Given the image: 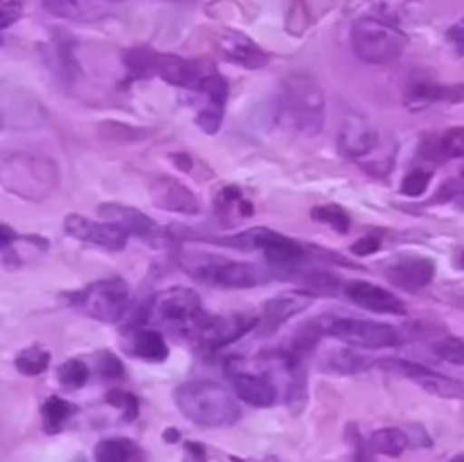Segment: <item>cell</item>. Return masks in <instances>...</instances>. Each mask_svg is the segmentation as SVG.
I'll return each mask as SVG.
<instances>
[{
  "mask_svg": "<svg viewBox=\"0 0 464 462\" xmlns=\"http://www.w3.org/2000/svg\"><path fill=\"white\" fill-rule=\"evenodd\" d=\"M175 403L186 419L204 428H227L240 419L234 394L216 380H186L175 390Z\"/></svg>",
  "mask_w": 464,
  "mask_h": 462,
  "instance_id": "cell-1",
  "label": "cell"
},
{
  "mask_svg": "<svg viewBox=\"0 0 464 462\" xmlns=\"http://www.w3.org/2000/svg\"><path fill=\"white\" fill-rule=\"evenodd\" d=\"M324 116L326 98L322 86L311 75L302 72L285 77L281 86L279 122H284L295 134L315 136L324 127Z\"/></svg>",
  "mask_w": 464,
  "mask_h": 462,
  "instance_id": "cell-2",
  "label": "cell"
},
{
  "mask_svg": "<svg viewBox=\"0 0 464 462\" xmlns=\"http://www.w3.org/2000/svg\"><path fill=\"white\" fill-rule=\"evenodd\" d=\"M0 186L27 202H41L57 190L59 168L45 154H9L0 161Z\"/></svg>",
  "mask_w": 464,
  "mask_h": 462,
  "instance_id": "cell-3",
  "label": "cell"
},
{
  "mask_svg": "<svg viewBox=\"0 0 464 462\" xmlns=\"http://www.w3.org/2000/svg\"><path fill=\"white\" fill-rule=\"evenodd\" d=\"M150 315L175 335L198 340L211 315L202 308V299L190 288H168L150 302Z\"/></svg>",
  "mask_w": 464,
  "mask_h": 462,
  "instance_id": "cell-4",
  "label": "cell"
},
{
  "mask_svg": "<svg viewBox=\"0 0 464 462\" xmlns=\"http://www.w3.org/2000/svg\"><path fill=\"white\" fill-rule=\"evenodd\" d=\"M353 53L365 63H390L403 54L408 45L406 32L376 16H362L352 27Z\"/></svg>",
  "mask_w": 464,
  "mask_h": 462,
  "instance_id": "cell-5",
  "label": "cell"
},
{
  "mask_svg": "<svg viewBox=\"0 0 464 462\" xmlns=\"http://www.w3.org/2000/svg\"><path fill=\"white\" fill-rule=\"evenodd\" d=\"M184 270L195 281L211 285V288L245 290L256 288L263 281L261 270L252 263L231 261V258L213 256V254H198V256L184 258Z\"/></svg>",
  "mask_w": 464,
  "mask_h": 462,
  "instance_id": "cell-6",
  "label": "cell"
},
{
  "mask_svg": "<svg viewBox=\"0 0 464 462\" xmlns=\"http://www.w3.org/2000/svg\"><path fill=\"white\" fill-rule=\"evenodd\" d=\"M71 303L86 313L93 320L104 322V324H116L130 308V288L122 279L111 276V279L95 281L86 285L80 293L68 294Z\"/></svg>",
  "mask_w": 464,
  "mask_h": 462,
  "instance_id": "cell-7",
  "label": "cell"
},
{
  "mask_svg": "<svg viewBox=\"0 0 464 462\" xmlns=\"http://www.w3.org/2000/svg\"><path fill=\"white\" fill-rule=\"evenodd\" d=\"M324 335H331L335 340L352 344L361 349H388L401 344V335L397 329L381 322L372 320H356V317H322Z\"/></svg>",
  "mask_w": 464,
  "mask_h": 462,
  "instance_id": "cell-8",
  "label": "cell"
},
{
  "mask_svg": "<svg viewBox=\"0 0 464 462\" xmlns=\"http://www.w3.org/2000/svg\"><path fill=\"white\" fill-rule=\"evenodd\" d=\"M227 376H229L236 394L249 406L270 408L279 399V385L275 379H270V371H249L243 367V361L231 358L227 362Z\"/></svg>",
  "mask_w": 464,
  "mask_h": 462,
  "instance_id": "cell-9",
  "label": "cell"
},
{
  "mask_svg": "<svg viewBox=\"0 0 464 462\" xmlns=\"http://www.w3.org/2000/svg\"><path fill=\"white\" fill-rule=\"evenodd\" d=\"M381 370H390L399 376H406V379L420 383L426 392L435 394V397L442 399H460L464 397V385L460 380L449 379V376L438 374L430 367L421 365V362L403 361V358H383L381 362H376Z\"/></svg>",
  "mask_w": 464,
  "mask_h": 462,
  "instance_id": "cell-10",
  "label": "cell"
},
{
  "mask_svg": "<svg viewBox=\"0 0 464 462\" xmlns=\"http://www.w3.org/2000/svg\"><path fill=\"white\" fill-rule=\"evenodd\" d=\"M66 226V234L71 238L82 240V243L98 245V247L109 249V252H121L127 245V231H122L121 226L111 225V222H98L91 220V217L80 216V213H71V216L63 220Z\"/></svg>",
  "mask_w": 464,
  "mask_h": 462,
  "instance_id": "cell-11",
  "label": "cell"
},
{
  "mask_svg": "<svg viewBox=\"0 0 464 462\" xmlns=\"http://www.w3.org/2000/svg\"><path fill=\"white\" fill-rule=\"evenodd\" d=\"M258 249H263L272 270L284 272L285 276L295 274L306 258L304 245L270 229H258Z\"/></svg>",
  "mask_w": 464,
  "mask_h": 462,
  "instance_id": "cell-12",
  "label": "cell"
},
{
  "mask_svg": "<svg viewBox=\"0 0 464 462\" xmlns=\"http://www.w3.org/2000/svg\"><path fill=\"white\" fill-rule=\"evenodd\" d=\"M150 197H152L154 207L163 208V211L181 213V216H199L202 213L198 195L175 177H157L150 184Z\"/></svg>",
  "mask_w": 464,
  "mask_h": 462,
  "instance_id": "cell-13",
  "label": "cell"
},
{
  "mask_svg": "<svg viewBox=\"0 0 464 462\" xmlns=\"http://www.w3.org/2000/svg\"><path fill=\"white\" fill-rule=\"evenodd\" d=\"M258 317L245 315V313H234V315H222V317H211L208 324L204 326V331L199 333V342L204 347H208L211 351L227 347V344L236 342L243 335H247L254 326L258 324Z\"/></svg>",
  "mask_w": 464,
  "mask_h": 462,
  "instance_id": "cell-14",
  "label": "cell"
},
{
  "mask_svg": "<svg viewBox=\"0 0 464 462\" xmlns=\"http://www.w3.org/2000/svg\"><path fill=\"white\" fill-rule=\"evenodd\" d=\"M100 216L104 217L111 225L121 226L122 231H127V236H139V238L148 240V243H154V240L161 236V226L152 220L150 216L140 213L139 208L127 207V204L118 202H107L98 207Z\"/></svg>",
  "mask_w": 464,
  "mask_h": 462,
  "instance_id": "cell-15",
  "label": "cell"
},
{
  "mask_svg": "<svg viewBox=\"0 0 464 462\" xmlns=\"http://www.w3.org/2000/svg\"><path fill=\"white\" fill-rule=\"evenodd\" d=\"M385 276L397 288L415 293L426 288L435 276V261L426 256H399L397 261L385 267Z\"/></svg>",
  "mask_w": 464,
  "mask_h": 462,
  "instance_id": "cell-16",
  "label": "cell"
},
{
  "mask_svg": "<svg viewBox=\"0 0 464 462\" xmlns=\"http://www.w3.org/2000/svg\"><path fill=\"white\" fill-rule=\"evenodd\" d=\"M347 297L352 299L356 306L365 308L370 313H381V315H406V306L401 299L390 290L381 288V285L370 284V281H353L344 288Z\"/></svg>",
  "mask_w": 464,
  "mask_h": 462,
  "instance_id": "cell-17",
  "label": "cell"
},
{
  "mask_svg": "<svg viewBox=\"0 0 464 462\" xmlns=\"http://www.w3.org/2000/svg\"><path fill=\"white\" fill-rule=\"evenodd\" d=\"M218 48H220V54L227 62L238 63V66L249 68V71L267 66V62H270V54H267L256 41H252L247 34H243V32H225V34L218 39Z\"/></svg>",
  "mask_w": 464,
  "mask_h": 462,
  "instance_id": "cell-18",
  "label": "cell"
},
{
  "mask_svg": "<svg viewBox=\"0 0 464 462\" xmlns=\"http://www.w3.org/2000/svg\"><path fill=\"white\" fill-rule=\"evenodd\" d=\"M379 148V131L367 118L349 116L340 130V149L349 159H362Z\"/></svg>",
  "mask_w": 464,
  "mask_h": 462,
  "instance_id": "cell-19",
  "label": "cell"
},
{
  "mask_svg": "<svg viewBox=\"0 0 464 462\" xmlns=\"http://www.w3.org/2000/svg\"><path fill=\"white\" fill-rule=\"evenodd\" d=\"M202 75L204 68H199V63L188 62L184 57H177V54L157 53V59H154V77H161L163 82H168L172 86H179V89L195 91Z\"/></svg>",
  "mask_w": 464,
  "mask_h": 462,
  "instance_id": "cell-20",
  "label": "cell"
},
{
  "mask_svg": "<svg viewBox=\"0 0 464 462\" xmlns=\"http://www.w3.org/2000/svg\"><path fill=\"white\" fill-rule=\"evenodd\" d=\"M308 306H311V294H306V293L279 294V297L266 302V306H263L261 322H263V326H266V331H270L272 333V331L279 329L284 322H288L290 317H295V315H299V313L306 311Z\"/></svg>",
  "mask_w": 464,
  "mask_h": 462,
  "instance_id": "cell-21",
  "label": "cell"
},
{
  "mask_svg": "<svg viewBox=\"0 0 464 462\" xmlns=\"http://www.w3.org/2000/svg\"><path fill=\"white\" fill-rule=\"evenodd\" d=\"M53 16L75 23H89L107 12V0H41Z\"/></svg>",
  "mask_w": 464,
  "mask_h": 462,
  "instance_id": "cell-22",
  "label": "cell"
},
{
  "mask_svg": "<svg viewBox=\"0 0 464 462\" xmlns=\"http://www.w3.org/2000/svg\"><path fill=\"white\" fill-rule=\"evenodd\" d=\"M464 100V84H412L406 104L411 109H426L438 102H460Z\"/></svg>",
  "mask_w": 464,
  "mask_h": 462,
  "instance_id": "cell-23",
  "label": "cell"
},
{
  "mask_svg": "<svg viewBox=\"0 0 464 462\" xmlns=\"http://www.w3.org/2000/svg\"><path fill=\"white\" fill-rule=\"evenodd\" d=\"M370 358L361 356V353L352 351V349H331L329 353L322 361V370L329 371V374H361L370 367Z\"/></svg>",
  "mask_w": 464,
  "mask_h": 462,
  "instance_id": "cell-24",
  "label": "cell"
},
{
  "mask_svg": "<svg viewBox=\"0 0 464 462\" xmlns=\"http://www.w3.org/2000/svg\"><path fill=\"white\" fill-rule=\"evenodd\" d=\"M134 353L148 362H163L170 356V349H168L166 338L159 331L145 329L136 335Z\"/></svg>",
  "mask_w": 464,
  "mask_h": 462,
  "instance_id": "cell-25",
  "label": "cell"
},
{
  "mask_svg": "<svg viewBox=\"0 0 464 462\" xmlns=\"http://www.w3.org/2000/svg\"><path fill=\"white\" fill-rule=\"evenodd\" d=\"M411 447V438L399 428H381L370 438V451L381 456L399 457Z\"/></svg>",
  "mask_w": 464,
  "mask_h": 462,
  "instance_id": "cell-26",
  "label": "cell"
},
{
  "mask_svg": "<svg viewBox=\"0 0 464 462\" xmlns=\"http://www.w3.org/2000/svg\"><path fill=\"white\" fill-rule=\"evenodd\" d=\"M139 457V448L131 439L109 438L95 447V462H134Z\"/></svg>",
  "mask_w": 464,
  "mask_h": 462,
  "instance_id": "cell-27",
  "label": "cell"
},
{
  "mask_svg": "<svg viewBox=\"0 0 464 462\" xmlns=\"http://www.w3.org/2000/svg\"><path fill=\"white\" fill-rule=\"evenodd\" d=\"M77 408L62 397H50L41 408V419H44L45 433H59L66 426V421L75 415Z\"/></svg>",
  "mask_w": 464,
  "mask_h": 462,
  "instance_id": "cell-28",
  "label": "cell"
},
{
  "mask_svg": "<svg viewBox=\"0 0 464 462\" xmlns=\"http://www.w3.org/2000/svg\"><path fill=\"white\" fill-rule=\"evenodd\" d=\"M198 93H202L207 98L208 107H216L225 111L227 98H229V86L227 80L218 71H204V75L198 82Z\"/></svg>",
  "mask_w": 464,
  "mask_h": 462,
  "instance_id": "cell-29",
  "label": "cell"
},
{
  "mask_svg": "<svg viewBox=\"0 0 464 462\" xmlns=\"http://www.w3.org/2000/svg\"><path fill=\"white\" fill-rule=\"evenodd\" d=\"M125 59L127 72H130L131 80H148L154 77V59L157 53L152 48H131L122 54Z\"/></svg>",
  "mask_w": 464,
  "mask_h": 462,
  "instance_id": "cell-30",
  "label": "cell"
},
{
  "mask_svg": "<svg viewBox=\"0 0 464 462\" xmlns=\"http://www.w3.org/2000/svg\"><path fill=\"white\" fill-rule=\"evenodd\" d=\"M302 285H304V293L311 294V297H334L343 290L340 281L335 279L334 274L329 272H308V274L302 276Z\"/></svg>",
  "mask_w": 464,
  "mask_h": 462,
  "instance_id": "cell-31",
  "label": "cell"
},
{
  "mask_svg": "<svg viewBox=\"0 0 464 462\" xmlns=\"http://www.w3.org/2000/svg\"><path fill=\"white\" fill-rule=\"evenodd\" d=\"M14 365H16V370L21 371L23 376H39L48 370L50 353L41 347H27L18 353Z\"/></svg>",
  "mask_w": 464,
  "mask_h": 462,
  "instance_id": "cell-32",
  "label": "cell"
},
{
  "mask_svg": "<svg viewBox=\"0 0 464 462\" xmlns=\"http://www.w3.org/2000/svg\"><path fill=\"white\" fill-rule=\"evenodd\" d=\"M311 217L317 222H324L329 225L335 234H347L349 226H352V217L338 204H324V207H315L311 211Z\"/></svg>",
  "mask_w": 464,
  "mask_h": 462,
  "instance_id": "cell-33",
  "label": "cell"
},
{
  "mask_svg": "<svg viewBox=\"0 0 464 462\" xmlns=\"http://www.w3.org/2000/svg\"><path fill=\"white\" fill-rule=\"evenodd\" d=\"M89 376V365H86L84 361H80V358H71V361H66L63 365H59L57 370L59 383L68 390H77L82 388V385H86Z\"/></svg>",
  "mask_w": 464,
  "mask_h": 462,
  "instance_id": "cell-34",
  "label": "cell"
},
{
  "mask_svg": "<svg viewBox=\"0 0 464 462\" xmlns=\"http://www.w3.org/2000/svg\"><path fill=\"white\" fill-rule=\"evenodd\" d=\"M100 134L107 140H118V143H136V140L145 139L150 134L148 130H139V127L122 125V122L109 120L100 125Z\"/></svg>",
  "mask_w": 464,
  "mask_h": 462,
  "instance_id": "cell-35",
  "label": "cell"
},
{
  "mask_svg": "<svg viewBox=\"0 0 464 462\" xmlns=\"http://www.w3.org/2000/svg\"><path fill=\"white\" fill-rule=\"evenodd\" d=\"M433 351L440 361L451 362V365L464 367V340L460 338H444L433 344Z\"/></svg>",
  "mask_w": 464,
  "mask_h": 462,
  "instance_id": "cell-36",
  "label": "cell"
},
{
  "mask_svg": "<svg viewBox=\"0 0 464 462\" xmlns=\"http://www.w3.org/2000/svg\"><path fill=\"white\" fill-rule=\"evenodd\" d=\"M440 152L447 159H464V127H451L440 139Z\"/></svg>",
  "mask_w": 464,
  "mask_h": 462,
  "instance_id": "cell-37",
  "label": "cell"
},
{
  "mask_svg": "<svg viewBox=\"0 0 464 462\" xmlns=\"http://www.w3.org/2000/svg\"><path fill=\"white\" fill-rule=\"evenodd\" d=\"M107 403L116 406L122 412V419L134 421L139 417V399L131 392H121V390H113L107 394Z\"/></svg>",
  "mask_w": 464,
  "mask_h": 462,
  "instance_id": "cell-38",
  "label": "cell"
},
{
  "mask_svg": "<svg viewBox=\"0 0 464 462\" xmlns=\"http://www.w3.org/2000/svg\"><path fill=\"white\" fill-rule=\"evenodd\" d=\"M430 186V172L429 170H412L403 177L401 193L408 197H421Z\"/></svg>",
  "mask_w": 464,
  "mask_h": 462,
  "instance_id": "cell-39",
  "label": "cell"
},
{
  "mask_svg": "<svg viewBox=\"0 0 464 462\" xmlns=\"http://www.w3.org/2000/svg\"><path fill=\"white\" fill-rule=\"evenodd\" d=\"M98 371L104 380H118L125 376V365L113 351L98 353Z\"/></svg>",
  "mask_w": 464,
  "mask_h": 462,
  "instance_id": "cell-40",
  "label": "cell"
},
{
  "mask_svg": "<svg viewBox=\"0 0 464 462\" xmlns=\"http://www.w3.org/2000/svg\"><path fill=\"white\" fill-rule=\"evenodd\" d=\"M222 116H225V111H222V109L208 107L207 104V107L198 113V125L202 127L207 134H218V131H220V125H222Z\"/></svg>",
  "mask_w": 464,
  "mask_h": 462,
  "instance_id": "cell-41",
  "label": "cell"
},
{
  "mask_svg": "<svg viewBox=\"0 0 464 462\" xmlns=\"http://www.w3.org/2000/svg\"><path fill=\"white\" fill-rule=\"evenodd\" d=\"M23 0H0V30H7L9 25L21 18Z\"/></svg>",
  "mask_w": 464,
  "mask_h": 462,
  "instance_id": "cell-42",
  "label": "cell"
},
{
  "mask_svg": "<svg viewBox=\"0 0 464 462\" xmlns=\"http://www.w3.org/2000/svg\"><path fill=\"white\" fill-rule=\"evenodd\" d=\"M379 247H381L379 236L367 234L352 245V254H356V256H370V254H374Z\"/></svg>",
  "mask_w": 464,
  "mask_h": 462,
  "instance_id": "cell-43",
  "label": "cell"
},
{
  "mask_svg": "<svg viewBox=\"0 0 464 462\" xmlns=\"http://www.w3.org/2000/svg\"><path fill=\"white\" fill-rule=\"evenodd\" d=\"M447 39L456 45L458 53H464V18H460V21L453 23V25L449 27Z\"/></svg>",
  "mask_w": 464,
  "mask_h": 462,
  "instance_id": "cell-44",
  "label": "cell"
},
{
  "mask_svg": "<svg viewBox=\"0 0 464 462\" xmlns=\"http://www.w3.org/2000/svg\"><path fill=\"white\" fill-rule=\"evenodd\" d=\"M16 240V231L12 229V226H5L0 225V252L7 247H12V243Z\"/></svg>",
  "mask_w": 464,
  "mask_h": 462,
  "instance_id": "cell-45",
  "label": "cell"
},
{
  "mask_svg": "<svg viewBox=\"0 0 464 462\" xmlns=\"http://www.w3.org/2000/svg\"><path fill=\"white\" fill-rule=\"evenodd\" d=\"M172 161H175V166L181 168V170H190V168H193V161H190L188 154H172Z\"/></svg>",
  "mask_w": 464,
  "mask_h": 462,
  "instance_id": "cell-46",
  "label": "cell"
},
{
  "mask_svg": "<svg viewBox=\"0 0 464 462\" xmlns=\"http://www.w3.org/2000/svg\"><path fill=\"white\" fill-rule=\"evenodd\" d=\"M186 448H188V453L193 456L195 462H204V447H202V444L188 442V444H186Z\"/></svg>",
  "mask_w": 464,
  "mask_h": 462,
  "instance_id": "cell-47",
  "label": "cell"
},
{
  "mask_svg": "<svg viewBox=\"0 0 464 462\" xmlns=\"http://www.w3.org/2000/svg\"><path fill=\"white\" fill-rule=\"evenodd\" d=\"M166 439L168 442H177V439H179V433H175V428H168Z\"/></svg>",
  "mask_w": 464,
  "mask_h": 462,
  "instance_id": "cell-48",
  "label": "cell"
},
{
  "mask_svg": "<svg viewBox=\"0 0 464 462\" xmlns=\"http://www.w3.org/2000/svg\"><path fill=\"white\" fill-rule=\"evenodd\" d=\"M458 265H460L462 270H464V249H460V252H458Z\"/></svg>",
  "mask_w": 464,
  "mask_h": 462,
  "instance_id": "cell-49",
  "label": "cell"
},
{
  "mask_svg": "<svg viewBox=\"0 0 464 462\" xmlns=\"http://www.w3.org/2000/svg\"><path fill=\"white\" fill-rule=\"evenodd\" d=\"M451 462H464V456H458V457H453Z\"/></svg>",
  "mask_w": 464,
  "mask_h": 462,
  "instance_id": "cell-50",
  "label": "cell"
},
{
  "mask_svg": "<svg viewBox=\"0 0 464 462\" xmlns=\"http://www.w3.org/2000/svg\"><path fill=\"white\" fill-rule=\"evenodd\" d=\"M261 462H276V457H266V460H261Z\"/></svg>",
  "mask_w": 464,
  "mask_h": 462,
  "instance_id": "cell-51",
  "label": "cell"
}]
</instances>
